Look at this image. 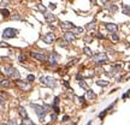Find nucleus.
Wrapping results in <instances>:
<instances>
[{"label":"nucleus","mask_w":130,"mask_h":125,"mask_svg":"<svg viewBox=\"0 0 130 125\" xmlns=\"http://www.w3.org/2000/svg\"><path fill=\"white\" fill-rule=\"evenodd\" d=\"M30 106L34 108L35 113L39 116V118L41 122H43V119H45V116L47 114L48 110H49V106H40V105H35V104H30Z\"/></svg>","instance_id":"obj_1"},{"label":"nucleus","mask_w":130,"mask_h":125,"mask_svg":"<svg viewBox=\"0 0 130 125\" xmlns=\"http://www.w3.org/2000/svg\"><path fill=\"white\" fill-rule=\"evenodd\" d=\"M40 82H41L42 84H45V85L49 87V88H52V89H54L55 87L58 85L57 81L51 76H42L41 78H40Z\"/></svg>","instance_id":"obj_2"},{"label":"nucleus","mask_w":130,"mask_h":125,"mask_svg":"<svg viewBox=\"0 0 130 125\" xmlns=\"http://www.w3.org/2000/svg\"><path fill=\"white\" fill-rule=\"evenodd\" d=\"M107 56L105 54V53H99V54H96V56L93 57V62L98 64V65H104V64H106L107 62Z\"/></svg>","instance_id":"obj_3"},{"label":"nucleus","mask_w":130,"mask_h":125,"mask_svg":"<svg viewBox=\"0 0 130 125\" xmlns=\"http://www.w3.org/2000/svg\"><path fill=\"white\" fill-rule=\"evenodd\" d=\"M18 34V30L13 28H6L2 31V37L4 39H13Z\"/></svg>","instance_id":"obj_4"},{"label":"nucleus","mask_w":130,"mask_h":125,"mask_svg":"<svg viewBox=\"0 0 130 125\" xmlns=\"http://www.w3.org/2000/svg\"><path fill=\"white\" fill-rule=\"evenodd\" d=\"M30 56L33 59H36V60H40V62H46L48 60V57L45 54V53H40V52H30Z\"/></svg>","instance_id":"obj_5"},{"label":"nucleus","mask_w":130,"mask_h":125,"mask_svg":"<svg viewBox=\"0 0 130 125\" xmlns=\"http://www.w3.org/2000/svg\"><path fill=\"white\" fill-rule=\"evenodd\" d=\"M55 39H57V36H55L54 33H47V34H45L42 36V40L46 42V43H48V45L53 43Z\"/></svg>","instance_id":"obj_6"},{"label":"nucleus","mask_w":130,"mask_h":125,"mask_svg":"<svg viewBox=\"0 0 130 125\" xmlns=\"http://www.w3.org/2000/svg\"><path fill=\"white\" fill-rule=\"evenodd\" d=\"M58 59H59V56L57 54V52H51V53H49V57H48V62H49V64L57 65Z\"/></svg>","instance_id":"obj_7"},{"label":"nucleus","mask_w":130,"mask_h":125,"mask_svg":"<svg viewBox=\"0 0 130 125\" xmlns=\"http://www.w3.org/2000/svg\"><path fill=\"white\" fill-rule=\"evenodd\" d=\"M16 84L17 85H19L22 89H24V90H30V84H29V82H27V81H21V79H17L16 81Z\"/></svg>","instance_id":"obj_8"},{"label":"nucleus","mask_w":130,"mask_h":125,"mask_svg":"<svg viewBox=\"0 0 130 125\" xmlns=\"http://www.w3.org/2000/svg\"><path fill=\"white\" fill-rule=\"evenodd\" d=\"M63 39H64L66 42H72V41H75L76 36H75V34H74V33L65 31V33H64V35H63Z\"/></svg>","instance_id":"obj_9"},{"label":"nucleus","mask_w":130,"mask_h":125,"mask_svg":"<svg viewBox=\"0 0 130 125\" xmlns=\"http://www.w3.org/2000/svg\"><path fill=\"white\" fill-rule=\"evenodd\" d=\"M105 28L107 29L110 33L115 34L117 30H118V25H117V24H115V23H106V24H105Z\"/></svg>","instance_id":"obj_10"},{"label":"nucleus","mask_w":130,"mask_h":125,"mask_svg":"<svg viewBox=\"0 0 130 125\" xmlns=\"http://www.w3.org/2000/svg\"><path fill=\"white\" fill-rule=\"evenodd\" d=\"M45 19H46V22H48V23H53V22L57 21V18H55V16L53 13H51V12H45Z\"/></svg>","instance_id":"obj_11"},{"label":"nucleus","mask_w":130,"mask_h":125,"mask_svg":"<svg viewBox=\"0 0 130 125\" xmlns=\"http://www.w3.org/2000/svg\"><path fill=\"white\" fill-rule=\"evenodd\" d=\"M62 28L63 29H65V30H70V29H74L75 27H74V24L71 23V22H69V21H64L62 22Z\"/></svg>","instance_id":"obj_12"},{"label":"nucleus","mask_w":130,"mask_h":125,"mask_svg":"<svg viewBox=\"0 0 130 125\" xmlns=\"http://www.w3.org/2000/svg\"><path fill=\"white\" fill-rule=\"evenodd\" d=\"M14 70H16V69L12 67V66H5V67H4V72H5V75H7L8 77H12Z\"/></svg>","instance_id":"obj_13"},{"label":"nucleus","mask_w":130,"mask_h":125,"mask_svg":"<svg viewBox=\"0 0 130 125\" xmlns=\"http://www.w3.org/2000/svg\"><path fill=\"white\" fill-rule=\"evenodd\" d=\"M18 113H19V116H21L23 119L28 118V113H27V111H25L24 107H18Z\"/></svg>","instance_id":"obj_14"},{"label":"nucleus","mask_w":130,"mask_h":125,"mask_svg":"<svg viewBox=\"0 0 130 125\" xmlns=\"http://www.w3.org/2000/svg\"><path fill=\"white\" fill-rule=\"evenodd\" d=\"M86 96H87L88 100H93V99H95V97H96V94L92 90V89H88L87 93H86Z\"/></svg>","instance_id":"obj_15"},{"label":"nucleus","mask_w":130,"mask_h":125,"mask_svg":"<svg viewBox=\"0 0 130 125\" xmlns=\"http://www.w3.org/2000/svg\"><path fill=\"white\" fill-rule=\"evenodd\" d=\"M122 8H123V13L124 14H130V5H127V4H123L122 5Z\"/></svg>","instance_id":"obj_16"},{"label":"nucleus","mask_w":130,"mask_h":125,"mask_svg":"<svg viewBox=\"0 0 130 125\" xmlns=\"http://www.w3.org/2000/svg\"><path fill=\"white\" fill-rule=\"evenodd\" d=\"M106 7L110 8L111 12H117V11H118V7H117V5H115V4H109V5H106Z\"/></svg>","instance_id":"obj_17"},{"label":"nucleus","mask_w":130,"mask_h":125,"mask_svg":"<svg viewBox=\"0 0 130 125\" xmlns=\"http://www.w3.org/2000/svg\"><path fill=\"white\" fill-rule=\"evenodd\" d=\"M83 53L88 57H93V52H92V49L89 48V47H84L83 48Z\"/></svg>","instance_id":"obj_18"},{"label":"nucleus","mask_w":130,"mask_h":125,"mask_svg":"<svg viewBox=\"0 0 130 125\" xmlns=\"http://www.w3.org/2000/svg\"><path fill=\"white\" fill-rule=\"evenodd\" d=\"M96 84L99 87H107L109 85V82L107 81H103V79H99V81H96Z\"/></svg>","instance_id":"obj_19"},{"label":"nucleus","mask_w":130,"mask_h":125,"mask_svg":"<svg viewBox=\"0 0 130 125\" xmlns=\"http://www.w3.org/2000/svg\"><path fill=\"white\" fill-rule=\"evenodd\" d=\"M83 30H84V29H83V28H80V27H75V28L72 29L74 34H82Z\"/></svg>","instance_id":"obj_20"},{"label":"nucleus","mask_w":130,"mask_h":125,"mask_svg":"<svg viewBox=\"0 0 130 125\" xmlns=\"http://www.w3.org/2000/svg\"><path fill=\"white\" fill-rule=\"evenodd\" d=\"M0 13L2 14L4 17H8V16H10V11H8L7 8H1V10H0Z\"/></svg>","instance_id":"obj_21"},{"label":"nucleus","mask_w":130,"mask_h":125,"mask_svg":"<svg viewBox=\"0 0 130 125\" xmlns=\"http://www.w3.org/2000/svg\"><path fill=\"white\" fill-rule=\"evenodd\" d=\"M0 85H1L2 88H7V87L10 85V81H8V79H2L1 83H0Z\"/></svg>","instance_id":"obj_22"},{"label":"nucleus","mask_w":130,"mask_h":125,"mask_svg":"<svg viewBox=\"0 0 130 125\" xmlns=\"http://www.w3.org/2000/svg\"><path fill=\"white\" fill-rule=\"evenodd\" d=\"M78 85H80L82 89H86V90H88V85H87V83H86L84 81H80V82H78Z\"/></svg>","instance_id":"obj_23"},{"label":"nucleus","mask_w":130,"mask_h":125,"mask_svg":"<svg viewBox=\"0 0 130 125\" xmlns=\"http://www.w3.org/2000/svg\"><path fill=\"white\" fill-rule=\"evenodd\" d=\"M93 28H95V21L90 22L89 24H87V25H86V29H87V30H90V29H93Z\"/></svg>","instance_id":"obj_24"},{"label":"nucleus","mask_w":130,"mask_h":125,"mask_svg":"<svg viewBox=\"0 0 130 125\" xmlns=\"http://www.w3.org/2000/svg\"><path fill=\"white\" fill-rule=\"evenodd\" d=\"M23 124H24V125H35V123L33 122V120H30L29 118H27V119H24V120H23Z\"/></svg>","instance_id":"obj_25"},{"label":"nucleus","mask_w":130,"mask_h":125,"mask_svg":"<svg viewBox=\"0 0 130 125\" xmlns=\"http://www.w3.org/2000/svg\"><path fill=\"white\" fill-rule=\"evenodd\" d=\"M11 19H13V21H16V19H17V21H21L22 19V17L21 16H19V14H13V16H11Z\"/></svg>","instance_id":"obj_26"},{"label":"nucleus","mask_w":130,"mask_h":125,"mask_svg":"<svg viewBox=\"0 0 130 125\" xmlns=\"http://www.w3.org/2000/svg\"><path fill=\"white\" fill-rule=\"evenodd\" d=\"M27 81H28V82H33V81H35V76H34V75H28V76H27Z\"/></svg>","instance_id":"obj_27"},{"label":"nucleus","mask_w":130,"mask_h":125,"mask_svg":"<svg viewBox=\"0 0 130 125\" xmlns=\"http://www.w3.org/2000/svg\"><path fill=\"white\" fill-rule=\"evenodd\" d=\"M25 59H27V57L24 56V54H19V62H25Z\"/></svg>","instance_id":"obj_28"},{"label":"nucleus","mask_w":130,"mask_h":125,"mask_svg":"<svg viewBox=\"0 0 130 125\" xmlns=\"http://www.w3.org/2000/svg\"><path fill=\"white\" fill-rule=\"evenodd\" d=\"M53 106H59V96L54 97V102H53Z\"/></svg>","instance_id":"obj_29"},{"label":"nucleus","mask_w":130,"mask_h":125,"mask_svg":"<svg viewBox=\"0 0 130 125\" xmlns=\"http://www.w3.org/2000/svg\"><path fill=\"white\" fill-rule=\"evenodd\" d=\"M36 7H37V8H39V10H41V11H45V6H43V5H42L41 2H39V4H37V5H36Z\"/></svg>","instance_id":"obj_30"},{"label":"nucleus","mask_w":130,"mask_h":125,"mask_svg":"<svg viewBox=\"0 0 130 125\" xmlns=\"http://www.w3.org/2000/svg\"><path fill=\"white\" fill-rule=\"evenodd\" d=\"M112 40H113V41H118V40H119V36H118L116 33H115V34H112Z\"/></svg>","instance_id":"obj_31"},{"label":"nucleus","mask_w":130,"mask_h":125,"mask_svg":"<svg viewBox=\"0 0 130 125\" xmlns=\"http://www.w3.org/2000/svg\"><path fill=\"white\" fill-rule=\"evenodd\" d=\"M76 79H77L78 82H80V81H83V76L81 73H77V75H76Z\"/></svg>","instance_id":"obj_32"},{"label":"nucleus","mask_w":130,"mask_h":125,"mask_svg":"<svg viewBox=\"0 0 130 125\" xmlns=\"http://www.w3.org/2000/svg\"><path fill=\"white\" fill-rule=\"evenodd\" d=\"M95 36L98 37V39H99V40H105V36H104V35H101L100 33H98V34H96Z\"/></svg>","instance_id":"obj_33"},{"label":"nucleus","mask_w":130,"mask_h":125,"mask_svg":"<svg viewBox=\"0 0 130 125\" xmlns=\"http://www.w3.org/2000/svg\"><path fill=\"white\" fill-rule=\"evenodd\" d=\"M66 45H68V42L66 41H60L59 42V46H60V47H66Z\"/></svg>","instance_id":"obj_34"},{"label":"nucleus","mask_w":130,"mask_h":125,"mask_svg":"<svg viewBox=\"0 0 130 125\" xmlns=\"http://www.w3.org/2000/svg\"><path fill=\"white\" fill-rule=\"evenodd\" d=\"M130 95V89L128 91H127V93H125V94H123V96H122V99H127V97L129 96Z\"/></svg>","instance_id":"obj_35"},{"label":"nucleus","mask_w":130,"mask_h":125,"mask_svg":"<svg viewBox=\"0 0 130 125\" xmlns=\"http://www.w3.org/2000/svg\"><path fill=\"white\" fill-rule=\"evenodd\" d=\"M51 119H52V120H57V114H55V113H52V114H51Z\"/></svg>","instance_id":"obj_36"},{"label":"nucleus","mask_w":130,"mask_h":125,"mask_svg":"<svg viewBox=\"0 0 130 125\" xmlns=\"http://www.w3.org/2000/svg\"><path fill=\"white\" fill-rule=\"evenodd\" d=\"M8 125H18V124H17V122H16L14 119H12V120H11V122L8 123Z\"/></svg>","instance_id":"obj_37"},{"label":"nucleus","mask_w":130,"mask_h":125,"mask_svg":"<svg viewBox=\"0 0 130 125\" xmlns=\"http://www.w3.org/2000/svg\"><path fill=\"white\" fill-rule=\"evenodd\" d=\"M49 8H51V10H54V8H55V5L53 4V2H51V4H49Z\"/></svg>","instance_id":"obj_38"},{"label":"nucleus","mask_w":130,"mask_h":125,"mask_svg":"<svg viewBox=\"0 0 130 125\" xmlns=\"http://www.w3.org/2000/svg\"><path fill=\"white\" fill-rule=\"evenodd\" d=\"M8 45L7 43H4V42H0V47H7Z\"/></svg>","instance_id":"obj_39"},{"label":"nucleus","mask_w":130,"mask_h":125,"mask_svg":"<svg viewBox=\"0 0 130 125\" xmlns=\"http://www.w3.org/2000/svg\"><path fill=\"white\" fill-rule=\"evenodd\" d=\"M68 119H69V116H64L63 117V122H68Z\"/></svg>","instance_id":"obj_40"},{"label":"nucleus","mask_w":130,"mask_h":125,"mask_svg":"<svg viewBox=\"0 0 130 125\" xmlns=\"http://www.w3.org/2000/svg\"><path fill=\"white\" fill-rule=\"evenodd\" d=\"M63 84H64V87H66V88H69V89H70V85H69V83H68V82H64V83H63Z\"/></svg>","instance_id":"obj_41"},{"label":"nucleus","mask_w":130,"mask_h":125,"mask_svg":"<svg viewBox=\"0 0 130 125\" xmlns=\"http://www.w3.org/2000/svg\"><path fill=\"white\" fill-rule=\"evenodd\" d=\"M0 106H4V100L2 99H0Z\"/></svg>","instance_id":"obj_42"},{"label":"nucleus","mask_w":130,"mask_h":125,"mask_svg":"<svg viewBox=\"0 0 130 125\" xmlns=\"http://www.w3.org/2000/svg\"><path fill=\"white\" fill-rule=\"evenodd\" d=\"M1 81H2V79H1V77H0V83H1Z\"/></svg>","instance_id":"obj_43"},{"label":"nucleus","mask_w":130,"mask_h":125,"mask_svg":"<svg viewBox=\"0 0 130 125\" xmlns=\"http://www.w3.org/2000/svg\"><path fill=\"white\" fill-rule=\"evenodd\" d=\"M1 125H7V124H5V123H2V124H1Z\"/></svg>","instance_id":"obj_44"},{"label":"nucleus","mask_w":130,"mask_h":125,"mask_svg":"<svg viewBox=\"0 0 130 125\" xmlns=\"http://www.w3.org/2000/svg\"><path fill=\"white\" fill-rule=\"evenodd\" d=\"M21 125H24V124H21Z\"/></svg>","instance_id":"obj_45"}]
</instances>
